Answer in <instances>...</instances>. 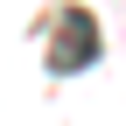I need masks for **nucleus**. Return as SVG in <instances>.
<instances>
[{"label": "nucleus", "instance_id": "nucleus-1", "mask_svg": "<svg viewBox=\"0 0 126 126\" xmlns=\"http://www.w3.org/2000/svg\"><path fill=\"white\" fill-rule=\"evenodd\" d=\"M84 63H98V21H91L84 7H70L56 21V42H49V70L56 77H77Z\"/></svg>", "mask_w": 126, "mask_h": 126}]
</instances>
